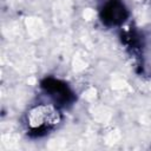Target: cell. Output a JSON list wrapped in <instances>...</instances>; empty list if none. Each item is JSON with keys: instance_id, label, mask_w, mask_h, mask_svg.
Here are the masks:
<instances>
[{"instance_id": "obj_1", "label": "cell", "mask_w": 151, "mask_h": 151, "mask_svg": "<svg viewBox=\"0 0 151 151\" xmlns=\"http://www.w3.org/2000/svg\"><path fill=\"white\" fill-rule=\"evenodd\" d=\"M61 120L59 109L52 104H38L26 113V125L31 132L45 133L55 127Z\"/></svg>"}, {"instance_id": "obj_2", "label": "cell", "mask_w": 151, "mask_h": 151, "mask_svg": "<svg viewBox=\"0 0 151 151\" xmlns=\"http://www.w3.org/2000/svg\"><path fill=\"white\" fill-rule=\"evenodd\" d=\"M101 20L105 25H119L122 24L126 17L127 11L122 1L119 0H109L101 9Z\"/></svg>"}, {"instance_id": "obj_3", "label": "cell", "mask_w": 151, "mask_h": 151, "mask_svg": "<svg viewBox=\"0 0 151 151\" xmlns=\"http://www.w3.org/2000/svg\"><path fill=\"white\" fill-rule=\"evenodd\" d=\"M41 86L58 103H68L72 99V92L66 86V84L61 83L60 80L47 78L41 83Z\"/></svg>"}]
</instances>
